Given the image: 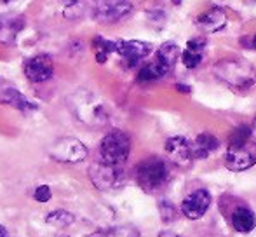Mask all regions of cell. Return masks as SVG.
I'll use <instances>...</instances> for the list:
<instances>
[{
  "mask_svg": "<svg viewBox=\"0 0 256 237\" xmlns=\"http://www.w3.org/2000/svg\"><path fill=\"white\" fill-rule=\"evenodd\" d=\"M160 237H178V236H174V234H164V236H160Z\"/></svg>",
  "mask_w": 256,
  "mask_h": 237,
  "instance_id": "cell-30",
  "label": "cell"
},
{
  "mask_svg": "<svg viewBox=\"0 0 256 237\" xmlns=\"http://www.w3.org/2000/svg\"><path fill=\"white\" fill-rule=\"evenodd\" d=\"M204 46H206L204 38H190L188 44H186V49L183 51V54H182L183 64H185L186 68L199 66L200 61H202Z\"/></svg>",
  "mask_w": 256,
  "mask_h": 237,
  "instance_id": "cell-17",
  "label": "cell"
},
{
  "mask_svg": "<svg viewBox=\"0 0 256 237\" xmlns=\"http://www.w3.org/2000/svg\"><path fill=\"white\" fill-rule=\"evenodd\" d=\"M211 206V194L206 188L194 190L192 194L183 199L182 202V213L185 214L188 220H199L206 214V211Z\"/></svg>",
  "mask_w": 256,
  "mask_h": 237,
  "instance_id": "cell-6",
  "label": "cell"
},
{
  "mask_svg": "<svg viewBox=\"0 0 256 237\" xmlns=\"http://www.w3.org/2000/svg\"><path fill=\"white\" fill-rule=\"evenodd\" d=\"M230 222H232V227L236 232H240V234H250L256 225V216L250 208L240 206L232 213Z\"/></svg>",
  "mask_w": 256,
  "mask_h": 237,
  "instance_id": "cell-14",
  "label": "cell"
},
{
  "mask_svg": "<svg viewBox=\"0 0 256 237\" xmlns=\"http://www.w3.org/2000/svg\"><path fill=\"white\" fill-rule=\"evenodd\" d=\"M253 48L256 49V35H254V38H253Z\"/></svg>",
  "mask_w": 256,
  "mask_h": 237,
  "instance_id": "cell-31",
  "label": "cell"
},
{
  "mask_svg": "<svg viewBox=\"0 0 256 237\" xmlns=\"http://www.w3.org/2000/svg\"><path fill=\"white\" fill-rule=\"evenodd\" d=\"M24 28L23 16L18 14H2L0 16V44L14 46L20 32Z\"/></svg>",
  "mask_w": 256,
  "mask_h": 237,
  "instance_id": "cell-12",
  "label": "cell"
},
{
  "mask_svg": "<svg viewBox=\"0 0 256 237\" xmlns=\"http://www.w3.org/2000/svg\"><path fill=\"white\" fill-rule=\"evenodd\" d=\"M24 75L32 82H46L54 75L52 60L48 54L34 56L24 63Z\"/></svg>",
  "mask_w": 256,
  "mask_h": 237,
  "instance_id": "cell-9",
  "label": "cell"
},
{
  "mask_svg": "<svg viewBox=\"0 0 256 237\" xmlns=\"http://www.w3.org/2000/svg\"><path fill=\"white\" fill-rule=\"evenodd\" d=\"M89 176H91L92 183H94L98 188H112V186H115L120 182L122 173H120V170H118V166H110V164L100 160V162L91 166Z\"/></svg>",
  "mask_w": 256,
  "mask_h": 237,
  "instance_id": "cell-10",
  "label": "cell"
},
{
  "mask_svg": "<svg viewBox=\"0 0 256 237\" xmlns=\"http://www.w3.org/2000/svg\"><path fill=\"white\" fill-rule=\"evenodd\" d=\"M46 222L52 227H58V228H64V227H70L72 224L75 222V216L68 211H63V210H58V211H52L46 216Z\"/></svg>",
  "mask_w": 256,
  "mask_h": 237,
  "instance_id": "cell-23",
  "label": "cell"
},
{
  "mask_svg": "<svg viewBox=\"0 0 256 237\" xmlns=\"http://www.w3.org/2000/svg\"><path fill=\"white\" fill-rule=\"evenodd\" d=\"M168 72L169 70L164 66V64L158 63V61L155 60L154 63L145 64V66L138 72V77H136V80H138L140 84H146V82H154V80L162 78L166 74H168Z\"/></svg>",
  "mask_w": 256,
  "mask_h": 237,
  "instance_id": "cell-18",
  "label": "cell"
},
{
  "mask_svg": "<svg viewBox=\"0 0 256 237\" xmlns=\"http://www.w3.org/2000/svg\"><path fill=\"white\" fill-rule=\"evenodd\" d=\"M0 103L12 106V108H18V110H21V112H32V110L38 108L35 103H32L26 96L21 94V92L14 88H6L0 91Z\"/></svg>",
  "mask_w": 256,
  "mask_h": 237,
  "instance_id": "cell-13",
  "label": "cell"
},
{
  "mask_svg": "<svg viewBox=\"0 0 256 237\" xmlns=\"http://www.w3.org/2000/svg\"><path fill=\"white\" fill-rule=\"evenodd\" d=\"M6 88H9V86H6V80L0 77V91H2V89H6Z\"/></svg>",
  "mask_w": 256,
  "mask_h": 237,
  "instance_id": "cell-28",
  "label": "cell"
},
{
  "mask_svg": "<svg viewBox=\"0 0 256 237\" xmlns=\"http://www.w3.org/2000/svg\"><path fill=\"white\" fill-rule=\"evenodd\" d=\"M176 89H178L180 92H186V94L190 92V88H188V86H185V84H176Z\"/></svg>",
  "mask_w": 256,
  "mask_h": 237,
  "instance_id": "cell-26",
  "label": "cell"
},
{
  "mask_svg": "<svg viewBox=\"0 0 256 237\" xmlns=\"http://www.w3.org/2000/svg\"><path fill=\"white\" fill-rule=\"evenodd\" d=\"M51 188H49L48 185H40V186H37L35 188V192H34V197H35V200H38V202H49L51 200Z\"/></svg>",
  "mask_w": 256,
  "mask_h": 237,
  "instance_id": "cell-25",
  "label": "cell"
},
{
  "mask_svg": "<svg viewBox=\"0 0 256 237\" xmlns=\"http://www.w3.org/2000/svg\"><path fill=\"white\" fill-rule=\"evenodd\" d=\"M131 154V140L122 131H110L100 145V157L110 166H118L128 160Z\"/></svg>",
  "mask_w": 256,
  "mask_h": 237,
  "instance_id": "cell-2",
  "label": "cell"
},
{
  "mask_svg": "<svg viewBox=\"0 0 256 237\" xmlns=\"http://www.w3.org/2000/svg\"><path fill=\"white\" fill-rule=\"evenodd\" d=\"M197 24L202 26L206 32H220L226 24V14L222 9L214 7V9H209L208 12L200 14L197 18Z\"/></svg>",
  "mask_w": 256,
  "mask_h": 237,
  "instance_id": "cell-16",
  "label": "cell"
},
{
  "mask_svg": "<svg viewBox=\"0 0 256 237\" xmlns=\"http://www.w3.org/2000/svg\"><path fill=\"white\" fill-rule=\"evenodd\" d=\"M92 49H94V52H96V61H98V63H104L108 54L115 52V42L106 40V38H103V37H96L94 40H92Z\"/></svg>",
  "mask_w": 256,
  "mask_h": 237,
  "instance_id": "cell-22",
  "label": "cell"
},
{
  "mask_svg": "<svg viewBox=\"0 0 256 237\" xmlns=\"http://www.w3.org/2000/svg\"><path fill=\"white\" fill-rule=\"evenodd\" d=\"M168 174V166L158 157H150V159L143 160L136 170V178H138L140 186L146 192H154L158 186L164 185Z\"/></svg>",
  "mask_w": 256,
  "mask_h": 237,
  "instance_id": "cell-3",
  "label": "cell"
},
{
  "mask_svg": "<svg viewBox=\"0 0 256 237\" xmlns=\"http://www.w3.org/2000/svg\"><path fill=\"white\" fill-rule=\"evenodd\" d=\"M220 146V142L216 136L209 134V132H202L199 134L192 143V156L194 159H206L209 157L216 148Z\"/></svg>",
  "mask_w": 256,
  "mask_h": 237,
  "instance_id": "cell-15",
  "label": "cell"
},
{
  "mask_svg": "<svg viewBox=\"0 0 256 237\" xmlns=\"http://www.w3.org/2000/svg\"><path fill=\"white\" fill-rule=\"evenodd\" d=\"M132 10L128 0H103L96 6V20L102 23H117Z\"/></svg>",
  "mask_w": 256,
  "mask_h": 237,
  "instance_id": "cell-7",
  "label": "cell"
},
{
  "mask_svg": "<svg viewBox=\"0 0 256 237\" xmlns=\"http://www.w3.org/2000/svg\"><path fill=\"white\" fill-rule=\"evenodd\" d=\"M0 237H9V234H7V230H6V227H2V225H0Z\"/></svg>",
  "mask_w": 256,
  "mask_h": 237,
  "instance_id": "cell-27",
  "label": "cell"
},
{
  "mask_svg": "<svg viewBox=\"0 0 256 237\" xmlns=\"http://www.w3.org/2000/svg\"><path fill=\"white\" fill-rule=\"evenodd\" d=\"M178 56H180V48L174 42H166L157 51V61L164 64L168 70H172V66L178 61Z\"/></svg>",
  "mask_w": 256,
  "mask_h": 237,
  "instance_id": "cell-19",
  "label": "cell"
},
{
  "mask_svg": "<svg viewBox=\"0 0 256 237\" xmlns=\"http://www.w3.org/2000/svg\"><path fill=\"white\" fill-rule=\"evenodd\" d=\"M251 136H253V129L250 126H237L228 136V146L246 145L248 142H251Z\"/></svg>",
  "mask_w": 256,
  "mask_h": 237,
  "instance_id": "cell-21",
  "label": "cell"
},
{
  "mask_svg": "<svg viewBox=\"0 0 256 237\" xmlns=\"http://www.w3.org/2000/svg\"><path fill=\"white\" fill-rule=\"evenodd\" d=\"M166 154L178 166L185 168L192 162V143L183 136H172L166 142Z\"/></svg>",
  "mask_w": 256,
  "mask_h": 237,
  "instance_id": "cell-11",
  "label": "cell"
},
{
  "mask_svg": "<svg viewBox=\"0 0 256 237\" xmlns=\"http://www.w3.org/2000/svg\"><path fill=\"white\" fill-rule=\"evenodd\" d=\"M256 164V143L248 142L240 146H228L225 154V166L230 171H246Z\"/></svg>",
  "mask_w": 256,
  "mask_h": 237,
  "instance_id": "cell-5",
  "label": "cell"
},
{
  "mask_svg": "<svg viewBox=\"0 0 256 237\" xmlns=\"http://www.w3.org/2000/svg\"><path fill=\"white\" fill-rule=\"evenodd\" d=\"M158 211H160V216L164 222H172L176 218V208L172 206V202H169V200H160Z\"/></svg>",
  "mask_w": 256,
  "mask_h": 237,
  "instance_id": "cell-24",
  "label": "cell"
},
{
  "mask_svg": "<svg viewBox=\"0 0 256 237\" xmlns=\"http://www.w3.org/2000/svg\"><path fill=\"white\" fill-rule=\"evenodd\" d=\"M4 4H10V2H20V0H2Z\"/></svg>",
  "mask_w": 256,
  "mask_h": 237,
  "instance_id": "cell-29",
  "label": "cell"
},
{
  "mask_svg": "<svg viewBox=\"0 0 256 237\" xmlns=\"http://www.w3.org/2000/svg\"><path fill=\"white\" fill-rule=\"evenodd\" d=\"M214 75L236 89H250L256 84V68L240 60H222L216 63Z\"/></svg>",
  "mask_w": 256,
  "mask_h": 237,
  "instance_id": "cell-1",
  "label": "cell"
},
{
  "mask_svg": "<svg viewBox=\"0 0 256 237\" xmlns=\"http://www.w3.org/2000/svg\"><path fill=\"white\" fill-rule=\"evenodd\" d=\"M89 237H140V230L136 227H132V225H120V227L96 230Z\"/></svg>",
  "mask_w": 256,
  "mask_h": 237,
  "instance_id": "cell-20",
  "label": "cell"
},
{
  "mask_svg": "<svg viewBox=\"0 0 256 237\" xmlns=\"http://www.w3.org/2000/svg\"><path fill=\"white\" fill-rule=\"evenodd\" d=\"M49 156L58 162L77 164L88 157V146L77 138H61L51 146Z\"/></svg>",
  "mask_w": 256,
  "mask_h": 237,
  "instance_id": "cell-4",
  "label": "cell"
},
{
  "mask_svg": "<svg viewBox=\"0 0 256 237\" xmlns=\"http://www.w3.org/2000/svg\"><path fill=\"white\" fill-rule=\"evenodd\" d=\"M115 52L128 61L129 66H132L152 52V44L142 40H118L115 42Z\"/></svg>",
  "mask_w": 256,
  "mask_h": 237,
  "instance_id": "cell-8",
  "label": "cell"
}]
</instances>
